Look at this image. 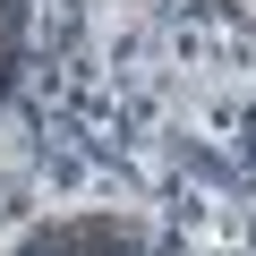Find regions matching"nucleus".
<instances>
[{
    "mask_svg": "<svg viewBox=\"0 0 256 256\" xmlns=\"http://www.w3.org/2000/svg\"><path fill=\"white\" fill-rule=\"evenodd\" d=\"M9 77H18V34L0 26V94H9Z\"/></svg>",
    "mask_w": 256,
    "mask_h": 256,
    "instance_id": "nucleus-1",
    "label": "nucleus"
}]
</instances>
